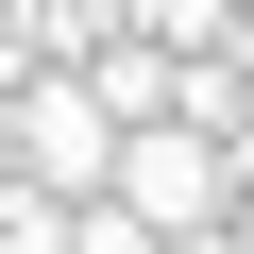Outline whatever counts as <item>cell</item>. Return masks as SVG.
Listing matches in <instances>:
<instances>
[{
  "instance_id": "1",
  "label": "cell",
  "mask_w": 254,
  "mask_h": 254,
  "mask_svg": "<svg viewBox=\"0 0 254 254\" xmlns=\"http://www.w3.org/2000/svg\"><path fill=\"white\" fill-rule=\"evenodd\" d=\"M102 203H136V220L170 237V220H220V203H254V187H237V153L203 136V119H119V153H102Z\"/></svg>"
},
{
  "instance_id": "2",
  "label": "cell",
  "mask_w": 254,
  "mask_h": 254,
  "mask_svg": "<svg viewBox=\"0 0 254 254\" xmlns=\"http://www.w3.org/2000/svg\"><path fill=\"white\" fill-rule=\"evenodd\" d=\"M102 153H119V119L85 102V68H17V153H0V170L51 187V203H85V187H102Z\"/></svg>"
},
{
  "instance_id": "3",
  "label": "cell",
  "mask_w": 254,
  "mask_h": 254,
  "mask_svg": "<svg viewBox=\"0 0 254 254\" xmlns=\"http://www.w3.org/2000/svg\"><path fill=\"white\" fill-rule=\"evenodd\" d=\"M68 68H85V102H102V119H170V51H153L136 17H119V34H85Z\"/></svg>"
},
{
  "instance_id": "4",
  "label": "cell",
  "mask_w": 254,
  "mask_h": 254,
  "mask_svg": "<svg viewBox=\"0 0 254 254\" xmlns=\"http://www.w3.org/2000/svg\"><path fill=\"white\" fill-rule=\"evenodd\" d=\"M0 254H68V203H51V187H17V170H0Z\"/></svg>"
},
{
  "instance_id": "5",
  "label": "cell",
  "mask_w": 254,
  "mask_h": 254,
  "mask_svg": "<svg viewBox=\"0 0 254 254\" xmlns=\"http://www.w3.org/2000/svg\"><path fill=\"white\" fill-rule=\"evenodd\" d=\"M17 68H34V0H0V85H17Z\"/></svg>"
},
{
  "instance_id": "6",
  "label": "cell",
  "mask_w": 254,
  "mask_h": 254,
  "mask_svg": "<svg viewBox=\"0 0 254 254\" xmlns=\"http://www.w3.org/2000/svg\"><path fill=\"white\" fill-rule=\"evenodd\" d=\"M153 254H220V220H170V237H153Z\"/></svg>"
},
{
  "instance_id": "7",
  "label": "cell",
  "mask_w": 254,
  "mask_h": 254,
  "mask_svg": "<svg viewBox=\"0 0 254 254\" xmlns=\"http://www.w3.org/2000/svg\"><path fill=\"white\" fill-rule=\"evenodd\" d=\"M220 254H254V203H220Z\"/></svg>"
}]
</instances>
